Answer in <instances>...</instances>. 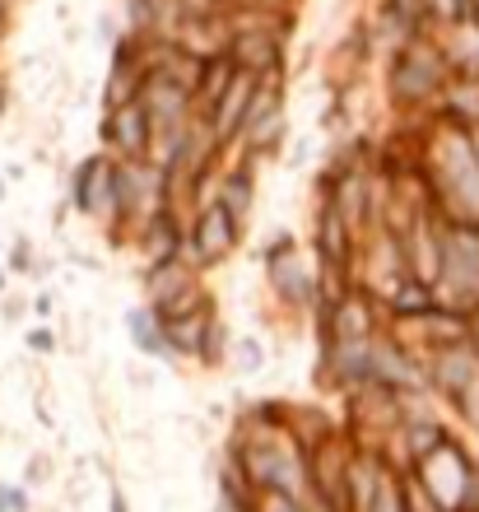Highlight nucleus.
<instances>
[{
	"mask_svg": "<svg viewBox=\"0 0 479 512\" xmlns=\"http://www.w3.org/2000/svg\"><path fill=\"white\" fill-rule=\"evenodd\" d=\"M256 75L252 70H233V80L210 108V135L214 140H228L233 131H242V117H247V103H252Z\"/></svg>",
	"mask_w": 479,
	"mask_h": 512,
	"instance_id": "obj_1",
	"label": "nucleus"
},
{
	"mask_svg": "<svg viewBox=\"0 0 479 512\" xmlns=\"http://www.w3.org/2000/svg\"><path fill=\"white\" fill-rule=\"evenodd\" d=\"M149 135H154V117L140 108V98H135V103H121V108H112L107 140H112V149H117V154H126V159H140V154L149 149Z\"/></svg>",
	"mask_w": 479,
	"mask_h": 512,
	"instance_id": "obj_2",
	"label": "nucleus"
},
{
	"mask_svg": "<svg viewBox=\"0 0 479 512\" xmlns=\"http://www.w3.org/2000/svg\"><path fill=\"white\" fill-rule=\"evenodd\" d=\"M433 89H438V61H433L424 47H405L396 61V98L424 103Z\"/></svg>",
	"mask_w": 479,
	"mask_h": 512,
	"instance_id": "obj_3",
	"label": "nucleus"
},
{
	"mask_svg": "<svg viewBox=\"0 0 479 512\" xmlns=\"http://www.w3.org/2000/svg\"><path fill=\"white\" fill-rule=\"evenodd\" d=\"M233 247H238V219H233L224 205L214 201L210 210H200V224H196V256H200V261H224Z\"/></svg>",
	"mask_w": 479,
	"mask_h": 512,
	"instance_id": "obj_4",
	"label": "nucleus"
},
{
	"mask_svg": "<svg viewBox=\"0 0 479 512\" xmlns=\"http://www.w3.org/2000/svg\"><path fill=\"white\" fill-rule=\"evenodd\" d=\"M433 308H438V294L428 289V280H400L391 289V312L396 317H428Z\"/></svg>",
	"mask_w": 479,
	"mask_h": 512,
	"instance_id": "obj_5",
	"label": "nucleus"
},
{
	"mask_svg": "<svg viewBox=\"0 0 479 512\" xmlns=\"http://www.w3.org/2000/svg\"><path fill=\"white\" fill-rule=\"evenodd\" d=\"M131 331H135V345L149 354H163V331H159V312H131Z\"/></svg>",
	"mask_w": 479,
	"mask_h": 512,
	"instance_id": "obj_6",
	"label": "nucleus"
},
{
	"mask_svg": "<svg viewBox=\"0 0 479 512\" xmlns=\"http://www.w3.org/2000/svg\"><path fill=\"white\" fill-rule=\"evenodd\" d=\"M224 191H228V196H224V201H219V205H224V210H228V215H233V219H242V210H247V201H252V177H247V173H233V177H228V182H224Z\"/></svg>",
	"mask_w": 479,
	"mask_h": 512,
	"instance_id": "obj_7",
	"label": "nucleus"
},
{
	"mask_svg": "<svg viewBox=\"0 0 479 512\" xmlns=\"http://www.w3.org/2000/svg\"><path fill=\"white\" fill-rule=\"evenodd\" d=\"M424 5H433V10H438L442 19H461V14H466V5H470V0H424Z\"/></svg>",
	"mask_w": 479,
	"mask_h": 512,
	"instance_id": "obj_8",
	"label": "nucleus"
},
{
	"mask_svg": "<svg viewBox=\"0 0 479 512\" xmlns=\"http://www.w3.org/2000/svg\"><path fill=\"white\" fill-rule=\"evenodd\" d=\"M391 10H396L405 24H414V19L424 14V0H391Z\"/></svg>",
	"mask_w": 479,
	"mask_h": 512,
	"instance_id": "obj_9",
	"label": "nucleus"
},
{
	"mask_svg": "<svg viewBox=\"0 0 479 512\" xmlns=\"http://www.w3.org/2000/svg\"><path fill=\"white\" fill-rule=\"evenodd\" d=\"M242 364H247V368L261 364V345H252V340H247V345H242Z\"/></svg>",
	"mask_w": 479,
	"mask_h": 512,
	"instance_id": "obj_10",
	"label": "nucleus"
}]
</instances>
